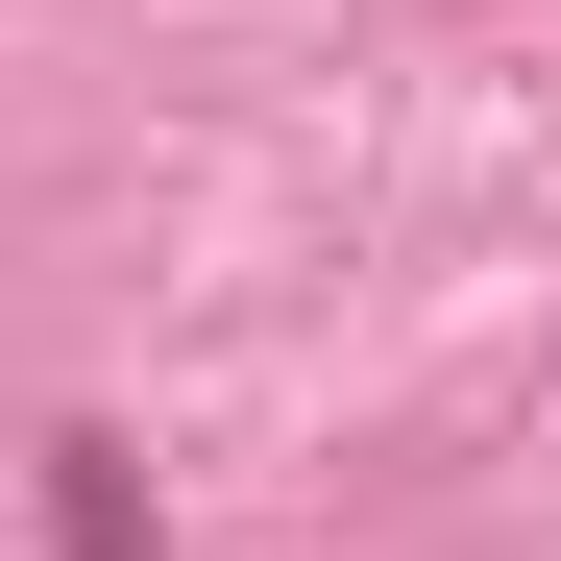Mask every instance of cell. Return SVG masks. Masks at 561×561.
<instances>
[{
  "label": "cell",
  "mask_w": 561,
  "mask_h": 561,
  "mask_svg": "<svg viewBox=\"0 0 561 561\" xmlns=\"http://www.w3.org/2000/svg\"><path fill=\"white\" fill-rule=\"evenodd\" d=\"M147 489H123V439H49V561H123Z\"/></svg>",
  "instance_id": "6da1fadb"
}]
</instances>
